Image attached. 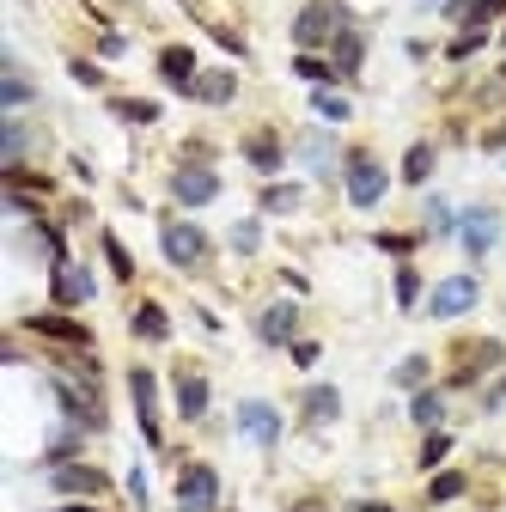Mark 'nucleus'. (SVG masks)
<instances>
[{"label": "nucleus", "instance_id": "obj_1", "mask_svg": "<svg viewBox=\"0 0 506 512\" xmlns=\"http://www.w3.org/2000/svg\"><path fill=\"white\" fill-rule=\"evenodd\" d=\"M385 165L372 159V153H348V202L354 207H379V196H385Z\"/></svg>", "mask_w": 506, "mask_h": 512}, {"label": "nucleus", "instance_id": "obj_2", "mask_svg": "<svg viewBox=\"0 0 506 512\" xmlns=\"http://www.w3.org/2000/svg\"><path fill=\"white\" fill-rule=\"evenodd\" d=\"M177 500H183V512H214V500H220V476L207 470V464H183Z\"/></svg>", "mask_w": 506, "mask_h": 512}, {"label": "nucleus", "instance_id": "obj_3", "mask_svg": "<svg viewBox=\"0 0 506 512\" xmlns=\"http://www.w3.org/2000/svg\"><path fill=\"white\" fill-rule=\"evenodd\" d=\"M482 299V287H476V275H451V281H440L433 287V299H427V311L433 317H464L470 306Z\"/></svg>", "mask_w": 506, "mask_h": 512}, {"label": "nucleus", "instance_id": "obj_4", "mask_svg": "<svg viewBox=\"0 0 506 512\" xmlns=\"http://www.w3.org/2000/svg\"><path fill=\"white\" fill-rule=\"evenodd\" d=\"M159 245H165V256H171V263L177 268H196L207 256V238H202V226H183V220H171L159 232Z\"/></svg>", "mask_w": 506, "mask_h": 512}, {"label": "nucleus", "instance_id": "obj_5", "mask_svg": "<svg viewBox=\"0 0 506 512\" xmlns=\"http://www.w3.org/2000/svg\"><path fill=\"white\" fill-rule=\"evenodd\" d=\"M49 482H56L61 494H80V500H98V494L110 488V476L92 470V464H56V470H49Z\"/></svg>", "mask_w": 506, "mask_h": 512}, {"label": "nucleus", "instance_id": "obj_6", "mask_svg": "<svg viewBox=\"0 0 506 512\" xmlns=\"http://www.w3.org/2000/svg\"><path fill=\"white\" fill-rule=\"evenodd\" d=\"M128 390H135V415H141L147 446H159V390H153V372L135 366V372H128Z\"/></svg>", "mask_w": 506, "mask_h": 512}, {"label": "nucleus", "instance_id": "obj_7", "mask_svg": "<svg viewBox=\"0 0 506 512\" xmlns=\"http://www.w3.org/2000/svg\"><path fill=\"white\" fill-rule=\"evenodd\" d=\"M336 19H342V13H336L329 0H311L299 19H293V43H299V49H318V43L336 31Z\"/></svg>", "mask_w": 506, "mask_h": 512}, {"label": "nucleus", "instance_id": "obj_8", "mask_svg": "<svg viewBox=\"0 0 506 512\" xmlns=\"http://www.w3.org/2000/svg\"><path fill=\"white\" fill-rule=\"evenodd\" d=\"M238 433L244 439H257V446H275L281 439V415H275V403H238Z\"/></svg>", "mask_w": 506, "mask_h": 512}, {"label": "nucleus", "instance_id": "obj_9", "mask_svg": "<svg viewBox=\"0 0 506 512\" xmlns=\"http://www.w3.org/2000/svg\"><path fill=\"white\" fill-rule=\"evenodd\" d=\"M25 329H31V336H49V342H67V348H86V342H92V329L74 324V317H61V311H37Z\"/></svg>", "mask_w": 506, "mask_h": 512}, {"label": "nucleus", "instance_id": "obj_10", "mask_svg": "<svg viewBox=\"0 0 506 512\" xmlns=\"http://www.w3.org/2000/svg\"><path fill=\"white\" fill-rule=\"evenodd\" d=\"M171 196H177L183 207H207L220 196V177H214V171H177V177H171Z\"/></svg>", "mask_w": 506, "mask_h": 512}, {"label": "nucleus", "instance_id": "obj_11", "mask_svg": "<svg viewBox=\"0 0 506 512\" xmlns=\"http://www.w3.org/2000/svg\"><path fill=\"white\" fill-rule=\"evenodd\" d=\"M458 232H464L470 256H482V250H494V238H501V214H488V207H470L464 220H458Z\"/></svg>", "mask_w": 506, "mask_h": 512}, {"label": "nucleus", "instance_id": "obj_12", "mask_svg": "<svg viewBox=\"0 0 506 512\" xmlns=\"http://www.w3.org/2000/svg\"><path fill=\"white\" fill-rule=\"evenodd\" d=\"M86 299H92V281H86V268L61 263V268H56V306H86Z\"/></svg>", "mask_w": 506, "mask_h": 512}, {"label": "nucleus", "instance_id": "obj_13", "mask_svg": "<svg viewBox=\"0 0 506 512\" xmlns=\"http://www.w3.org/2000/svg\"><path fill=\"white\" fill-rule=\"evenodd\" d=\"M159 74H165L171 85H177V92H189V85H196V55H189L183 43H171V49L159 55Z\"/></svg>", "mask_w": 506, "mask_h": 512}, {"label": "nucleus", "instance_id": "obj_14", "mask_svg": "<svg viewBox=\"0 0 506 512\" xmlns=\"http://www.w3.org/2000/svg\"><path fill=\"white\" fill-rule=\"evenodd\" d=\"M177 409H183V421H202V415H207V378L183 372V378H177Z\"/></svg>", "mask_w": 506, "mask_h": 512}, {"label": "nucleus", "instance_id": "obj_15", "mask_svg": "<svg viewBox=\"0 0 506 512\" xmlns=\"http://www.w3.org/2000/svg\"><path fill=\"white\" fill-rule=\"evenodd\" d=\"M293 324H299V317H293V306H268L263 317H257V336L281 348V342H293Z\"/></svg>", "mask_w": 506, "mask_h": 512}, {"label": "nucleus", "instance_id": "obj_16", "mask_svg": "<svg viewBox=\"0 0 506 512\" xmlns=\"http://www.w3.org/2000/svg\"><path fill=\"white\" fill-rule=\"evenodd\" d=\"M135 336H141V342H165V336H171L165 306H153V299H147V306H135Z\"/></svg>", "mask_w": 506, "mask_h": 512}, {"label": "nucleus", "instance_id": "obj_17", "mask_svg": "<svg viewBox=\"0 0 506 512\" xmlns=\"http://www.w3.org/2000/svg\"><path fill=\"white\" fill-rule=\"evenodd\" d=\"M506 13V0H451V19H464V25H494Z\"/></svg>", "mask_w": 506, "mask_h": 512}, {"label": "nucleus", "instance_id": "obj_18", "mask_svg": "<svg viewBox=\"0 0 506 512\" xmlns=\"http://www.w3.org/2000/svg\"><path fill=\"white\" fill-rule=\"evenodd\" d=\"M244 159L257 165V171H281V141H275V135H250V141H244Z\"/></svg>", "mask_w": 506, "mask_h": 512}, {"label": "nucleus", "instance_id": "obj_19", "mask_svg": "<svg viewBox=\"0 0 506 512\" xmlns=\"http://www.w3.org/2000/svg\"><path fill=\"white\" fill-rule=\"evenodd\" d=\"M360 62H366L360 31H336V74H360Z\"/></svg>", "mask_w": 506, "mask_h": 512}, {"label": "nucleus", "instance_id": "obj_20", "mask_svg": "<svg viewBox=\"0 0 506 512\" xmlns=\"http://www.w3.org/2000/svg\"><path fill=\"white\" fill-rule=\"evenodd\" d=\"M305 415H311V421H336V415H342V397L329 385H311L305 390Z\"/></svg>", "mask_w": 506, "mask_h": 512}, {"label": "nucleus", "instance_id": "obj_21", "mask_svg": "<svg viewBox=\"0 0 506 512\" xmlns=\"http://www.w3.org/2000/svg\"><path fill=\"white\" fill-rule=\"evenodd\" d=\"M189 98H207V104H226L232 98V74H196Z\"/></svg>", "mask_w": 506, "mask_h": 512}, {"label": "nucleus", "instance_id": "obj_22", "mask_svg": "<svg viewBox=\"0 0 506 512\" xmlns=\"http://www.w3.org/2000/svg\"><path fill=\"white\" fill-rule=\"evenodd\" d=\"M427 171H433V146L415 141V146H409V159H403V184H427Z\"/></svg>", "mask_w": 506, "mask_h": 512}, {"label": "nucleus", "instance_id": "obj_23", "mask_svg": "<svg viewBox=\"0 0 506 512\" xmlns=\"http://www.w3.org/2000/svg\"><path fill=\"white\" fill-rule=\"evenodd\" d=\"M110 110H116L122 123H159V104H147V98H116Z\"/></svg>", "mask_w": 506, "mask_h": 512}, {"label": "nucleus", "instance_id": "obj_24", "mask_svg": "<svg viewBox=\"0 0 506 512\" xmlns=\"http://www.w3.org/2000/svg\"><path fill=\"white\" fill-rule=\"evenodd\" d=\"M440 415H446V397H440V390H421V397H415V421H421V427H440Z\"/></svg>", "mask_w": 506, "mask_h": 512}, {"label": "nucleus", "instance_id": "obj_25", "mask_svg": "<svg viewBox=\"0 0 506 512\" xmlns=\"http://www.w3.org/2000/svg\"><path fill=\"white\" fill-rule=\"evenodd\" d=\"M458 494H464V476H458V470H446V476L427 482V500H433V507H440V500H458Z\"/></svg>", "mask_w": 506, "mask_h": 512}, {"label": "nucleus", "instance_id": "obj_26", "mask_svg": "<svg viewBox=\"0 0 506 512\" xmlns=\"http://www.w3.org/2000/svg\"><path fill=\"white\" fill-rule=\"evenodd\" d=\"M482 43H488V31H482V25H464V37H458V43H446V55H451V62H464V55H476V49H482Z\"/></svg>", "mask_w": 506, "mask_h": 512}, {"label": "nucleus", "instance_id": "obj_27", "mask_svg": "<svg viewBox=\"0 0 506 512\" xmlns=\"http://www.w3.org/2000/svg\"><path fill=\"white\" fill-rule=\"evenodd\" d=\"M293 202H299V189H293V184H268L263 189V207H268V214H287Z\"/></svg>", "mask_w": 506, "mask_h": 512}, {"label": "nucleus", "instance_id": "obj_28", "mask_svg": "<svg viewBox=\"0 0 506 512\" xmlns=\"http://www.w3.org/2000/svg\"><path fill=\"white\" fill-rule=\"evenodd\" d=\"M104 256H110V268H116V281H135V263H128V250H122L110 232H104Z\"/></svg>", "mask_w": 506, "mask_h": 512}, {"label": "nucleus", "instance_id": "obj_29", "mask_svg": "<svg viewBox=\"0 0 506 512\" xmlns=\"http://www.w3.org/2000/svg\"><path fill=\"white\" fill-rule=\"evenodd\" d=\"M421 299V275L415 268H397V306H415Z\"/></svg>", "mask_w": 506, "mask_h": 512}, {"label": "nucleus", "instance_id": "obj_30", "mask_svg": "<svg viewBox=\"0 0 506 512\" xmlns=\"http://www.w3.org/2000/svg\"><path fill=\"white\" fill-rule=\"evenodd\" d=\"M293 74H299V80H311V85H324V80H329V67L318 62V55H305V49H299V62H293Z\"/></svg>", "mask_w": 506, "mask_h": 512}, {"label": "nucleus", "instance_id": "obj_31", "mask_svg": "<svg viewBox=\"0 0 506 512\" xmlns=\"http://www.w3.org/2000/svg\"><path fill=\"white\" fill-rule=\"evenodd\" d=\"M421 378H427V360H421V354H409L403 366H397V385H403V390H415Z\"/></svg>", "mask_w": 506, "mask_h": 512}, {"label": "nucleus", "instance_id": "obj_32", "mask_svg": "<svg viewBox=\"0 0 506 512\" xmlns=\"http://www.w3.org/2000/svg\"><path fill=\"white\" fill-rule=\"evenodd\" d=\"M318 116H329V123H348V98H336V92H318Z\"/></svg>", "mask_w": 506, "mask_h": 512}, {"label": "nucleus", "instance_id": "obj_33", "mask_svg": "<svg viewBox=\"0 0 506 512\" xmlns=\"http://www.w3.org/2000/svg\"><path fill=\"white\" fill-rule=\"evenodd\" d=\"M451 451V433H427V446H421V464H440Z\"/></svg>", "mask_w": 506, "mask_h": 512}, {"label": "nucleus", "instance_id": "obj_34", "mask_svg": "<svg viewBox=\"0 0 506 512\" xmlns=\"http://www.w3.org/2000/svg\"><path fill=\"white\" fill-rule=\"evenodd\" d=\"M257 238H263V232H257V220H238V226H232V250H257Z\"/></svg>", "mask_w": 506, "mask_h": 512}, {"label": "nucleus", "instance_id": "obj_35", "mask_svg": "<svg viewBox=\"0 0 506 512\" xmlns=\"http://www.w3.org/2000/svg\"><path fill=\"white\" fill-rule=\"evenodd\" d=\"M25 98H31V85H25V74L13 67V74H6V104H25Z\"/></svg>", "mask_w": 506, "mask_h": 512}, {"label": "nucleus", "instance_id": "obj_36", "mask_svg": "<svg viewBox=\"0 0 506 512\" xmlns=\"http://www.w3.org/2000/svg\"><path fill=\"white\" fill-rule=\"evenodd\" d=\"M427 220H433V232H451V226H458V220H451V207H446V202H433V207H427Z\"/></svg>", "mask_w": 506, "mask_h": 512}, {"label": "nucleus", "instance_id": "obj_37", "mask_svg": "<svg viewBox=\"0 0 506 512\" xmlns=\"http://www.w3.org/2000/svg\"><path fill=\"white\" fill-rule=\"evenodd\" d=\"M379 245H385V250H397V256H409V245H415V238H397V232H379Z\"/></svg>", "mask_w": 506, "mask_h": 512}, {"label": "nucleus", "instance_id": "obj_38", "mask_svg": "<svg viewBox=\"0 0 506 512\" xmlns=\"http://www.w3.org/2000/svg\"><path fill=\"white\" fill-rule=\"evenodd\" d=\"M488 403H494V409H501V403H506V378H501V385H494V390H488Z\"/></svg>", "mask_w": 506, "mask_h": 512}, {"label": "nucleus", "instance_id": "obj_39", "mask_svg": "<svg viewBox=\"0 0 506 512\" xmlns=\"http://www.w3.org/2000/svg\"><path fill=\"white\" fill-rule=\"evenodd\" d=\"M360 512H390V507H379V500H366V507H360Z\"/></svg>", "mask_w": 506, "mask_h": 512}, {"label": "nucleus", "instance_id": "obj_40", "mask_svg": "<svg viewBox=\"0 0 506 512\" xmlns=\"http://www.w3.org/2000/svg\"><path fill=\"white\" fill-rule=\"evenodd\" d=\"M61 512H98V507H61Z\"/></svg>", "mask_w": 506, "mask_h": 512}, {"label": "nucleus", "instance_id": "obj_41", "mask_svg": "<svg viewBox=\"0 0 506 512\" xmlns=\"http://www.w3.org/2000/svg\"><path fill=\"white\" fill-rule=\"evenodd\" d=\"M501 80H506V62H501Z\"/></svg>", "mask_w": 506, "mask_h": 512}, {"label": "nucleus", "instance_id": "obj_42", "mask_svg": "<svg viewBox=\"0 0 506 512\" xmlns=\"http://www.w3.org/2000/svg\"><path fill=\"white\" fill-rule=\"evenodd\" d=\"M501 37H506V31H501Z\"/></svg>", "mask_w": 506, "mask_h": 512}]
</instances>
